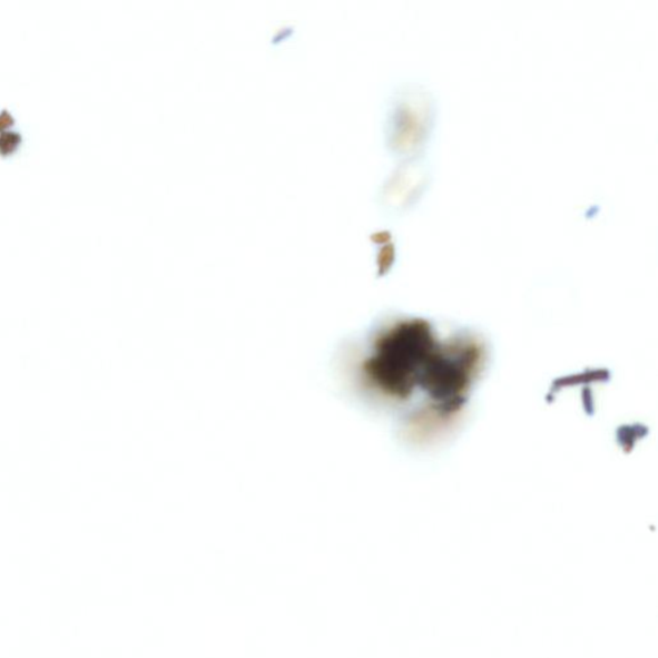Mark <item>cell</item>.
<instances>
[{
    "instance_id": "obj_2",
    "label": "cell",
    "mask_w": 658,
    "mask_h": 658,
    "mask_svg": "<svg viewBox=\"0 0 658 658\" xmlns=\"http://www.w3.org/2000/svg\"><path fill=\"white\" fill-rule=\"evenodd\" d=\"M428 174L419 163H407L396 170L381 191L382 205L390 212H402L414 204L426 186Z\"/></svg>"
},
{
    "instance_id": "obj_1",
    "label": "cell",
    "mask_w": 658,
    "mask_h": 658,
    "mask_svg": "<svg viewBox=\"0 0 658 658\" xmlns=\"http://www.w3.org/2000/svg\"><path fill=\"white\" fill-rule=\"evenodd\" d=\"M432 98L419 87L395 94L386 122L387 146L400 156H413L426 144L433 122Z\"/></svg>"
}]
</instances>
